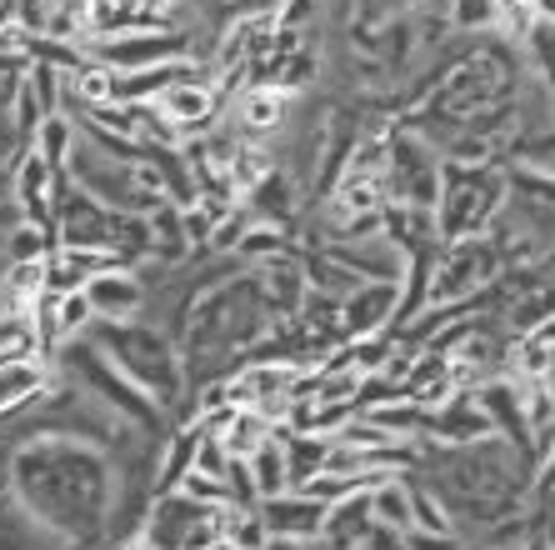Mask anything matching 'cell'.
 Segmentation results:
<instances>
[{
    "label": "cell",
    "mask_w": 555,
    "mask_h": 550,
    "mask_svg": "<svg viewBox=\"0 0 555 550\" xmlns=\"http://www.w3.org/2000/svg\"><path fill=\"white\" fill-rule=\"evenodd\" d=\"M551 550H555V546H551Z\"/></svg>",
    "instance_id": "obj_14"
},
{
    "label": "cell",
    "mask_w": 555,
    "mask_h": 550,
    "mask_svg": "<svg viewBox=\"0 0 555 550\" xmlns=\"http://www.w3.org/2000/svg\"><path fill=\"white\" fill-rule=\"evenodd\" d=\"M401 550H465L461 530H421V525H411V530H401Z\"/></svg>",
    "instance_id": "obj_12"
},
{
    "label": "cell",
    "mask_w": 555,
    "mask_h": 550,
    "mask_svg": "<svg viewBox=\"0 0 555 550\" xmlns=\"http://www.w3.org/2000/svg\"><path fill=\"white\" fill-rule=\"evenodd\" d=\"M375 500V521L390 525V530H411V475H390L386 486H375L371 490Z\"/></svg>",
    "instance_id": "obj_10"
},
{
    "label": "cell",
    "mask_w": 555,
    "mask_h": 550,
    "mask_svg": "<svg viewBox=\"0 0 555 550\" xmlns=\"http://www.w3.org/2000/svg\"><path fill=\"white\" fill-rule=\"evenodd\" d=\"M396 300H401V281H361V285H356V291L340 300V325H346V341L390 331V320H396Z\"/></svg>",
    "instance_id": "obj_4"
},
{
    "label": "cell",
    "mask_w": 555,
    "mask_h": 550,
    "mask_svg": "<svg viewBox=\"0 0 555 550\" xmlns=\"http://www.w3.org/2000/svg\"><path fill=\"white\" fill-rule=\"evenodd\" d=\"M76 141H80V120H70L65 111H55V116L40 120L30 151H36L40 161H51V166L65 176V170H70V155H76Z\"/></svg>",
    "instance_id": "obj_8"
},
{
    "label": "cell",
    "mask_w": 555,
    "mask_h": 550,
    "mask_svg": "<svg viewBox=\"0 0 555 550\" xmlns=\"http://www.w3.org/2000/svg\"><path fill=\"white\" fill-rule=\"evenodd\" d=\"M285 111H291V90L281 86H246L241 90V105H231V126L250 141H266L285 126Z\"/></svg>",
    "instance_id": "obj_6"
},
{
    "label": "cell",
    "mask_w": 555,
    "mask_h": 550,
    "mask_svg": "<svg viewBox=\"0 0 555 550\" xmlns=\"http://www.w3.org/2000/svg\"><path fill=\"white\" fill-rule=\"evenodd\" d=\"M511 201V180L495 161L465 166L440 161V195H436V231L440 241H480Z\"/></svg>",
    "instance_id": "obj_1"
},
{
    "label": "cell",
    "mask_w": 555,
    "mask_h": 550,
    "mask_svg": "<svg viewBox=\"0 0 555 550\" xmlns=\"http://www.w3.org/2000/svg\"><path fill=\"white\" fill-rule=\"evenodd\" d=\"M95 320H135L145 310V285L135 270H105L86 285Z\"/></svg>",
    "instance_id": "obj_7"
},
{
    "label": "cell",
    "mask_w": 555,
    "mask_h": 550,
    "mask_svg": "<svg viewBox=\"0 0 555 550\" xmlns=\"http://www.w3.org/2000/svg\"><path fill=\"white\" fill-rule=\"evenodd\" d=\"M246 461H250V475H256L260 500H266V496H281V490H291V461H285L281 435H271V440H266L256 456H246Z\"/></svg>",
    "instance_id": "obj_9"
},
{
    "label": "cell",
    "mask_w": 555,
    "mask_h": 550,
    "mask_svg": "<svg viewBox=\"0 0 555 550\" xmlns=\"http://www.w3.org/2000/svg\"><path fill=\"white\" fill-rule=\"evenodd\" d=\"M11 11H15V26H26V30H51V15H55V0H11Z\"/></svg>",
    "instance_id": "obj_13"
},
{
    "label": "cell",
    "mask_w": 555,
    "mask_h": 550,
    "mask_svg": "<svg viewBox=\"0 0 555 550\" xmlns=\"http://www.w3.org/2000/svg\"><path fill=\"white\" fill-rule=\"evenodd\" d=\"M86 335H91L95 346L116 360L141 391H151L160 406H176V396H181V385H185V371L160 331L135 325V320H95Z\"/></svg>",
    "instance_id": "obj_2"
},
{
    "label": "cell",
    "mask_w": 555,
    "mask_h": 550,
    "mask_svg": "<svg viewBox=\"0 0 555 550\" xmlns=\"http://www.w3.org/2000/svg\"><path fill=\"white\" fill-rule=\"evenodd\" d=\"M256 511H260V521H266V530H271V536L321 540L331 506H321V500H310L306 490H281V496H266V500H260Z\"/></svg>",
    "instance_id": "obj_5"
},
{
    "label": "cell",
    "mask_w": 555,
    "mask_h": 550,
    "mask_svg": "<svg viewBox=\"0 0 555 550\" xmlns=\"http://www.w3.org/2000/svg\"><path fill=\"white\" fill-rule=\"evenodd\" d=\"M451 26L491 30V26H501V11H495V0H451Z\"/></svg>",
    "instance_id": "obj_11"
},
{
    "label": "cell",
    "mask_w": 555,
    "mask_h": 550,
    "mask_svg": "<svg viewBox=\"0 0 555 550\" xmlns=\"http://www.w3.org/2000/svg\"><path fill=\"white\" fill-rule=\"evenodd\" d=\"M91 61L111 65V71H145V65H166L191 55V36L185 30H130V36H105L86 46Z\"/></svg>",
    "instance_id": "obj_3"
}]
</instances>
